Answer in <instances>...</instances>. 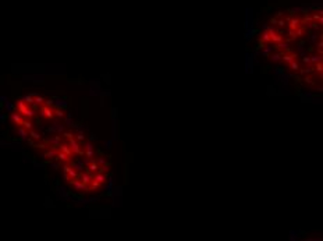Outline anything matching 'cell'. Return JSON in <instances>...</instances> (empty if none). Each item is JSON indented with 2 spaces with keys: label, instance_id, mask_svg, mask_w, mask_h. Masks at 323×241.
<instances>
[{
  "label": "cell",
  "instance_id": "6da1fadb",
  "mask_svg": "<svg viewBox=\"0 0 323 241\" xmlns=\"http://www.w3.org/2000/svg\"><path fill=\"white\" fill-rule=\"evenodd\" d=\"M41 113H42V116H43L45 118H53L56 116V110L55 109H50L49 106H42V109H41Z\"/></svg>",
  "mask_w": 323,
  "mask_h": 241
}]
</instances>
